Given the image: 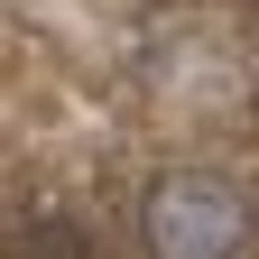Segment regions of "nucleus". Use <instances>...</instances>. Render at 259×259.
Instances as JSON below:
<instances>
[{
	"mask_svg": "<svg viewBox=\"0 0 259 259\" xmlns=\"http://www.w3.org/2000/svg\"><path fill=\"white\" fill-rule=\"evenodd\" d=\"M139 241H148V259H241V241H250V204H241L222 176L176 167V176L148 185Z\"/></svg>",
	"mask_w": 259,
	"mask_h": 259,
	"instance_id": "obj_1",
	"label": "nucleus"
}]
</instances>
